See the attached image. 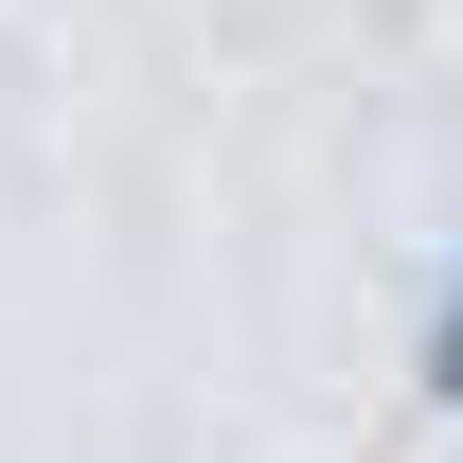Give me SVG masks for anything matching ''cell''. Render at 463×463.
<instances>
[{
	"label": "cell",
	"mask_w": 463,
	"mask_h": 463,
	"mask_svg": "<svg viewBox=\"0 0 463 463\" xmlns=\"http://www.w3.org/2000/svg\"><path fill=\"white\" fill-rule=\"evenodd\" d=\"M410 410H428V428H463V250L428 268V321H410Z\"/></svg>",
	"instance_id": "6da1fadb"
}]
</instances>
